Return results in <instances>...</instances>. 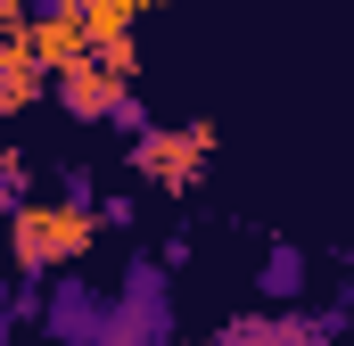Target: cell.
<instances>
[{"mask_svg": "<svg viewBox=\"0 0 354 346\" xmlns=\"http://www.w3.org/2000/svg\"><path fill=\"white\" fill-rule=\"evenodd\" d=\"M99 206H75V198H50V206H8V248H17V272H66L99 239Z\"/></svg>", "mask_w": 354, "mask_h": 346, "instance_id": "cell-1", "label": "cell"}, {"mask_svg": "<svg viewBox=\"0 0 354 346\" xmlns=\"http://www.w3.org/2000/svg\"><path fill=\"white\" fill-rule=\"evenodd\" d=\"M132 75H140V50H132V33H124V42H91L83 58H66V66H58L50 99H58L75 124H115V107L132 99Z\"/></svg>", "mask_w": 354, "mask_h": 346, "instance_id": "cell-2", "label": "cell"}, {"mask_svg": "<svg viewBox=\"0 0 354 346\" xmlns=\"http://www.w3.org/2000/svg\"><path fill=\"white\" fill-rule=\"evenodd\" d=\"M214 149H223V132H214V116H181V124H149V132H132V173L149 181V190H198L206 165H214Z\"/></svg>", "mask_w": 354, "mask_h": 346, "instance_id": "cell-3", "label": "cell"}, {"mask_svg": "<svg viewBox=\"0 0 354 346\" xmlns=\"http://www.w3.org/2000/svg\"><path fill=\"white\" fill-rule=\"evenodd\" d=\"M50 83H58V66H50V50L33 42V25H0V107L25 116V107H41Z\"/></svg>", "mask_w": 354, "mask_h": 346, "instance_id": "cell-4", "label": "cell"}, {"mask_svg": "<svg viewBox=\"0 0 354 346\" xmlns=\"http://www.w3.org/2000/svg\"><path fill=\"white\" fill-rule=\"evenodd\" d=\"M107 330H115V322L99 313V297H91L83 280H58V289H50V338H66V346H99Z\"/></svg>", "mask_w": 354, "mask_h": 346, "instance_id": "cell-5", "label": "cell"}, {"mask_svg": "<svg viewBox=\"0 0 354 346\" xmlns=\"http://www.w3.org/2000/svg\"><path fill=\"white\" fill-rule=\"evenodd\" d=\"M297 297H305V248L272 239L264 248V305H297Z\"/></svg>", "mask_w": 354, "mask_h": 346, "instance_id": "cell-6", "label": "cell"}, {"mask_svg": "<svg viewBox=\"0 0 354 346\" xmlns=\"http://www.w3.org/2000/svg\"><path fill=\"white\" fill-rule=\"evenodd\" d=\"M140 8H149V0H83V17H91V33H99V42H124Z\"/></svg>", "mask_w": 354, "mask_h": 346, "instance_id": "cell-7", "label": "cell"}, {"mask_svg": "<svg viewBox=\"0 0 354 346\" xmlns=\"http://www.w3.org/2000/svg\"><path fill=\"white\" fill-rule=\"evenodd\" d=\"M0 190H8V206H25V157H17V149L0 157Z\"/></svg>", "mask_w": 354, "mask_h": 346, "instance_id": "cell-8", "label": "cell"}, {"mask_svg": "<svg viewBox=\"0 0 354 346\" xmlns=\"http://www.w3.org/2000/svg\"><path fill=\"white\" fill-rule=\"evenodd\" d=\"M99 223L107 231H132V198H99Z\"/></svg>", "mask_w": 354, "mask_h": 346, "instance_id": "cell-9", "label": "cell"}, {"mask_svg": "<svg viewBox=\"0 0 354 346\" xmlns=\"http://www.w3.org/2000/svg\"><path fill=\"white\" fill-rule=\"evenodd\" d=\"M206 346H214V338H206Z\"/></svg>", "mask_w": 354, "mask_h": 346, "instance_id": "cell-10", "label": "cell"}]
</instances>
